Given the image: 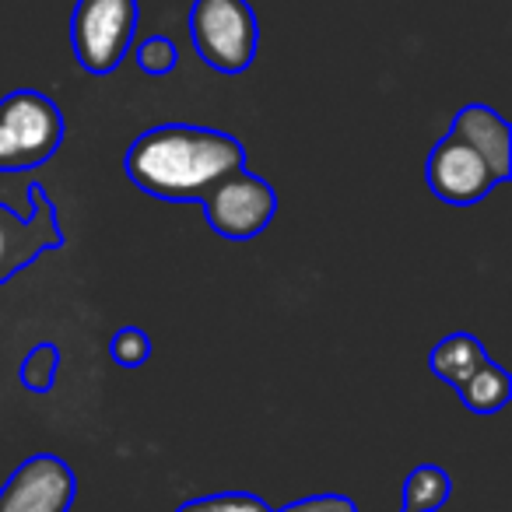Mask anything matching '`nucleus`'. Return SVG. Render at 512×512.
I'll return each mask as SVG.
<instances>
[{
	"label": "nucleus",
	"mask_w": 512,
	"mask_h": 512,
	"mask_svg": "<svg viewBox=\"0 0 512 512\" xmlns=\"http://www.w3.org/2000/svg\"><path fill=\"white\" fill-rule=\"evenodd\" d=\"M235 169H246L239 137L193 123H158L137 134L123 158V172L137 190L172 204H204Z\"/></svg>",
	"instance_id": "obj_1"
},
{
	"label": "nucleus",
	"mask_w": 512,
	"mask_h": 512,
	"mask_svg": "<svg viewBox=\"0 0 512 512\" xmlns=\"http://www.w3.org/2000/svg\"><path fill=\"white\" fill-rule=\"evenodd\" d=\"M67 120L39 88H18L0 99V172H32L60 151Z\"/></svg>",
	"instance_id": "obj_2"
},
{
	"label": "nucleus",
	"mask_w": 512,
	"mask_h": 512,
	"mask_svg": "<svg viewBox=\"0 0 512 512\" xmlns=\"http://www.w3.org/2000/svg\"><path fill=\"white\" fill-rule=\"evenodd\" d=\"M190 43L200 64L218 74L249 71L260 46V22L249 0H193L190 8Z\"/></svg>",
	"instance_id": "obj_3"
},
{
	"label": "nucleus",
	"mask_w": 512,
	"mask_h": 512,
	"mask_svg": "<svg viewBox=\"0 0 512 512\" xmlns=\"http://www.w3.org/2000/svg\"><path fill=\"white\" fill-rule=\"evenodd\" d=\"M137 0H78L71 15V50L81 71L106 78L123 64L137 32Z\"/></svg>",
	"instance_id": "obj_4"
},
{
	"label": "nucleus",
	"mask_w": 512,
	"mask_h": 512,
	"mask_svg": "<svg viewBox=\"0 0 512 512\" xmlns=\"http://www.w3.org/2000/svg\"><path fill=\"white\" fill-rule=\"evenodd\" d=\"M25 197H29V214L0 204V285H8L43 253H53L67 242L50 190L36 179L25 186Z\"/></svg>",
	"instance_id": "obj_5"
},
{
	"label": "nucleus",
	"mask_w": 512,
	"mask_h": 512,
	"mask_svg": "<svg viewBox=\"0 0 512 512\" xmlns=\"http://www.w3.org/2000/svg\"><path fill=\"white\" fill-rule=\"evenodd\" d=\"M207 225L221 239L246 242L256 239L278 214V193L264 176L249 169H235L204 197Z\"/></svg>",
	"instance_id": "obj_6"
},
{
	"label": "nucleus",
	"mask_w": 512,
	"mask_h": 512,
	"mask_svg": "<svg viewBox=\"0 0 512 512\" xmlns=\"http://www.w3.org/2000/svg\"><path fill=\"white\" fill-rule=\"evenodd\" d=\"M425 183L442 204L470 207V204H477V200L488 197L502 179H498V172L491 169L488 155H484L474 141H467V137L456 134V130L449 127L446 137L428 151Z\"/></svg>",
	"instance_id": "obj_7"
},
{
	"label": "nucleus",
	"mask_w": 512,
	"mask_h": 512,
	"mask_svg": "<svg viewBox=\"0 0 512 512\" xmlns=\"http://www.w3.org/2000/svg\"><path fill=\"white\" fill-rule=\"evenodd\" d=\"M78 498L71 463L53 453H36L15 467L0 488V512H67Z\"/></svg>",
	"instance_id": "obj_8"
},
{
	"label": "nucleus",
	"mask_w": 512,
	"mask_h": 512,
	"mask_svg": "<svg viewBox=\"0 0 512 512\" xmlns=\"http://www.w3.org/2000/svg\"><path fill=\"white\" fill-rule=\"evenodd\" d=\"M449 127L467 137V141H474L477 148L488 155L491 169L498 172L502 183L512 176V130L495 109L484 106V102H470V106H463L460 113L453 116Z\"/></svg>",
	"instance_id": "obj_9"
},
{
	"label": "nucleus",
	"mask_w": 512,
	"mask_h": 512,
	"mask_svg": "<svg viewBox=\"0 0 512 512\" xmlns=\"http://www.w3.org/2000/svg\"><path fill=\"white\" fill-rule=\"evenodd\" d=\"M488 358L491 355L484 351V344L477 341L474 334L456 330V334L442 337V341L432 348V355H428V369H432L442 383H449L456 390V386L467 383V379L474 376Z\"/></svg>",
	"instance_id": "obj_10"
},
{
	"label": "nucleus",
	"mask_w": 512,
	"mask_h": 512,
	"mask_svg": "<svg viewBox=\"0 0 512 512\" xmlns=\"http://www.w3.org/2000/svg\"><path fill=\"white\" fill-rule=\"evenodd\" d=\"M456 393H460V400H463V407H467V411L498 414L512 397V379H509V372H505L502 365H495L488 358V362H484L481 369L467 379V383L456 386Z\"/></svg>",
	"instance_id": "obj_11"
},
{
	"label": "nucleus",
	"mask_w": 512,
	"mask_h": 512,
	"mask_svg": "<svg viewBox=\"0 0 512 512\" xmlns=\"http://www.w3.org/2000/svg\"><path fill=\"white\" fill-rule=\"evenodd\" d=\"M453 495V477L439 463H421L407 474L400 512H439Z\"/></svg>",
	"instance_id": "obj_12"
},
{
	"label": "nucleus",
	"mask_w": 512,
	"mask_h": 512,
	"mask_svg": "<svg viewBox=\"0 0 512 512\" xmlns=\"http://www.w3.org/2000/svg\"><path fill=\"white\" fill-rule=\"evenodd\" d=\"M57 372H60V348L53 341H43L36 348H29V355L22 358V386L29 393H50L53 383H57Z\"/></svg>",
	"instance_id": "obj_13"
},
{
	"label": "nucleus",
	"mask_w": 512,
	"mask_h": 512,
	"mask_svg": "<svg viewBox=\"0 0 512 512\" xmlns=\"http://www.w3.org/2000/svg\"><path fill=\"white\" fill-rule=\"evenodd\" d=\"M134 64L148 78H165V74H172L179 67V50L169 36H148L144 43H137Z\"/></svg>",
	"instance_id": "obj_14"
},
{
	"label": "nucleus",
	"mask_w": 512,
	"mask_h": 512,
	"mask_svg": "<svg viewBox=\"0 0 512 512\" xmlns=\"http://www.w3.org/2000/svg\"><path fill=\"white\" fill-rule=\"evenodd\" d=\"M176 512H274V509L260 495H253V491H218V495L190 498Z\"/></svg>",
	"instance_id": "obj_15"
},
{
	"label": "nucleus",
	"mask_w": 512,
	"mask_h": 512,
	"mask_svg": "<svg viewBox=\"0 0 512 512\" xmlns=\"http://www.w3.org/2000/svg\"><path fill=\"white\" fill-rule=\"evenodd\" d=\"M109 358L120 369H141L151 358V337L141 327H120L109 337Z\"/></svg>",
	"instance_id": "obj_16"
},
{
	"label": "nucleus",
	"mask_w": 512,
	"mask_h": 512,
	"mask_svg": "<svg viewBox=\"0 0 512 512\" xmlns=\"http://www.w3.org/2000/svg\"><path fill=\"white\" fill-rule=\"evenodd\" d=\"M274 512H358L355 498L348 495H309V498H299V502H288L285 509H274Z\"/></svg>",
	"instance_id": "obj_17"
}]
</instances>
